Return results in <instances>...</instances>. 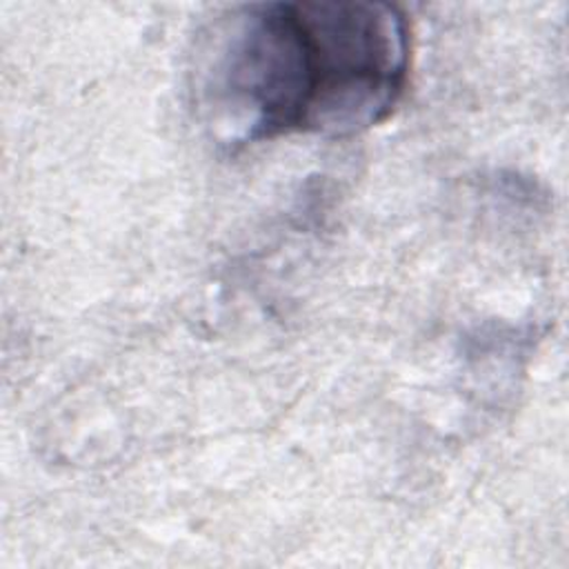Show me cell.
<instances>
[{
    "instance_id": "6da1fadb",
    "label": "cell",
    "mask_w": 569,
    "mask_h": 569,
    "mask_svg": "<svg viewBox=\"0 0 569 569\" xmlns=\"http://www.w3.org/2000/svg\"><path fill=\"white\" fill-rule=\"evenodd\" d=\"M202 98L227 144L318 133L325 71L309 2H256L224 16L209 40Z\"/></svg>"
}]
</instances>
